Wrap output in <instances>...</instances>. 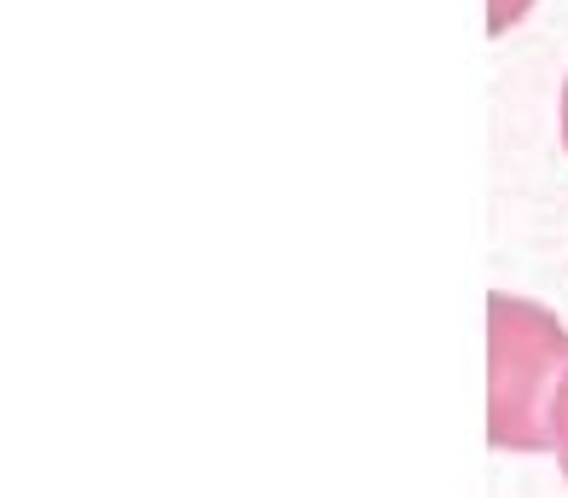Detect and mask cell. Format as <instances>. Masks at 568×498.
I'll return each mask as SVG.
<instances>
[{
	"label": "cell",
	"mask_w": 568,
	"mask_h": 498,
	"mask_svg": "<svg viewBox=\"0 0 568 498\" xmlns=\"http://www.w3.org/2000/svg\"><path fill=\"white\" fill-rule=\"evenodd\" d=\"M568 383V331L528 296H487V440L499 453H551V417Z\"/></svg>",
	"instance_id": "obj_1"
},
{
	"label": "cell",
	"mask_w": 568,
	"mask_h": 498,
	"mask_svg": "<svg viewBox=\"0 0 568 498\" xmlns=\"http://www.w3.org/2000/svg\"><path fill=\"white\" fill-rule=\"evenodd\" d=\"M528 7H534V0H487V35L516 30V23L528 18Z\"/></svg>",
	"instance_id": "obj_2"
},
{
	"label": "cell",
	"mask_w": 568,
	"mask_h": 498,
	"mask_svg": "<svg viewBox=\"0 0 568 498\" xmlns=\"http://www.w3.org/2000/svg\"><path fill=\"white\" fill-rule=\"evenodd\" d=\"M551 453H557L562 476H568V383H562V395H557V417H551Z\"/></svg>",
	"instance_id": "obj_3"
},
{
	"label": "cell",
	"mask_w": 568,
	"mask_h": 498,
	"mask_svg": "<svg viewBox=\"0 0 568 498\" xmlns=\"http://www.w3.org/2000/svg\"><path fill=\"white\" fill-rule=\"evenodd\" d=\"M557 116H562V145H568V75H562V111Z\"/></svg>",
	"instance_id": "obj_4"
}]
</instances>
